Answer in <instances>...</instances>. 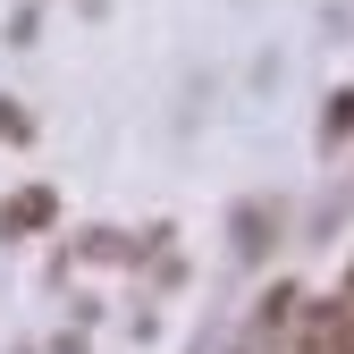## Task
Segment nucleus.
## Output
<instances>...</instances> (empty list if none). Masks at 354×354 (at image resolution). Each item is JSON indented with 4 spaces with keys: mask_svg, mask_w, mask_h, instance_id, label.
Instances as JSON below:
<instances>
[{
    "mask_svg": "<svg viewBox=\"0 0 354 354\" xmlns=\"http://www.w3.org/2000/svg\"><path fill=\"white\" fill-rule=\"evenodd\" d=\"M51 211H59V194H51V186H26V194H17L9 211H0V228H42Z\"/></svg>",
    "mask_w": 354,
    "mask_h": 354,
    "instance_id": "obj_1",
    "label": "nucleus"
},
{
    "mask_svg": "<svg viewBox=\"0 0 354 354\" xmlns=\"http://www.w3.org/2000/svg\"><path fill=\"white\" fill-rule=\"evenodd\" d=\"M0 144H34V118L17 102H0Z\"/></svg>",
    "mask_w": 354,
    "mask_h": 354,
    "instance_id": "obj_3",
    "label": "nucleus"
},
{
    "mask_svg": "<svg viewBox=\"0 0 354 354\" xmlns=\"http://www.w3.org/2000/svg\"><path fill=\"white\" fill-rule=\"evenodd\" d=\"M321 136L337 144V136H354V93H329V118H321Z\"/></svg>",
    "mask_w": 354,
    "mask_h": 354,
    "instance_id": "obj_2",
    "label": "nucleus"
}]
</instances>
